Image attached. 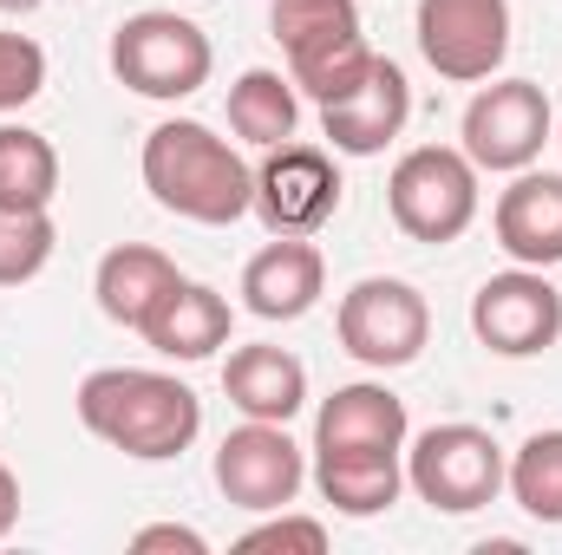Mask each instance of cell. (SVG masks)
Wrapping results in <instances>:
<instances>
[{"instance_id": "cell-10", "label": "cell", "mask_w": 562, "mask_h": 555, "mask_svg": "<svg viewBox=\"0 0 562 555\" xmlns=\"http://www.w3.org/2000/svg\"><path fill=\"white\" fill-rule=\"evenodd\" d=\"M471 333L497 360H537L562 340V287L550 269H504L471 294Z\"/></svg>"}, {"instance_id": "cell-29", "label": "cell", "mask_w": 562, "mask_h": 555, "mask_svg": "<svg viewBox=\"0 0 562 555\" xmlns=\"http://www.w3.org/2000/svg\"><path fill=\"white\" fill-rule=\"evenodd\" d=\"M40 0H0V13H33Z\"/></svg>"}, {"instance_id": "cell-17", "label": "cell", "mask_w": 562, "mask_h": 555, "mask_svg": "<svg viewBox=\"0 0 562 555\" xmlns=\"http://www.w3.org/2000/svg\"><path fill=\"white\" fill-rule=\"evenodd\" d=\"M229 327H236V314L210 281H177L157 301V314L144 320V340H150V353L190 366V360H210L216 347H229Z\"/></svg>"}, {"instance_id": "cell-28", "label": "cell", "mask_w": 562, "mask_h": 555, "mask_svg": "<svg viewBox=\"0 0 562 555\" xmlns=\"http://www.w3.org/2000/svg\"><path fill=\"white\" fill-rule=\"evenodd\" d=\"M13 523H20V477L0 464V543L13 536Z\"/></svg>"}, {"instance_id": "cell-13", "label": "cell", "mask_w": 562, "mask_h": 555, "mask_svg": "<svg viewBox=\"0 0 562 555\" xmlns=\"http://www.w3.org/2000/svg\"><path fill=\"white\" fill-rule=\"evenodd\" d=\"M406 118H413V86H406V72L386 53H373V66L360 72L353 92L321 105V132H327V144L340 157H380L406 132Z\"/></svg>"}, {"instance_id": "cell-9", "label": "cell", "mask_w": 562, "mask_h": 555, "mask_svg": "<svg viewBox=\"0 0 562 555\" xmlns=\"http://www.w3.org/2000/svg\"><path fill=\"white\" fill-rule=\"evenodd\" d=\"M419 53L451 86H484L510 59V0H419Z\"/></svg>"}, {"instance_id": "cell-2", "label": "cell", "mask_w": 562, "mask_h": 555, "mask_svg": "<svg viewBox=\"0 0 562 555\" xmlns=\"http://www.w3.org/2000/svg\"><path fill=\"white\" fill-rule=\"evenodd\" d=\"M79 424L92 438H105L112 451L138 457V464H164L183 457L203 431V399L150 366H99L79 380Z\"/></svg>"}, {"instance_id": "cell-30", "label": "cell", "mask_w": 562, "mask_h": 555, "mask_svg": "<svg viewBox=\"0 0 562 555\" xmlns=\"http://www.w3.org/2000/svg\"><path fill=\"white\" fill-rule=\"evenodd\" d=\"M557 144H562V138H557Z\"/></svg>"}, {"instance_id": "cell-1", "label": "cell", "mask_w": 562, "mask_h": 555, "mask_svg": "<svg viewBox=\"0 0 562 555\" xmlns=\"http://www.w3.org/2000/svg\"><path fill=\"white\" fill-rule=\"evenodd\" d=\"M138 170H144V190L157 196V209H170L183 223L229 229V223H243L256 209V170L203 118H164L144 138Z\"/></svg>"}, {"instance_id": "cell-27", "label": "cell", "mask_w": 562, "mask_h": 555, "mask_svg": "<svg viewBox=\"0 0 562 555\" xmlns=\"http://www.w3.org/2000/svg\"><path fill=\"white\" fill-rule=\"evenodd\" d=\"M132 550L150 555V550H177V555H203L210 543L196 536V530H183V523H150V530H138L132 536Z\"/></svg>"}, {"instance_id": "cell-24", "label": "cell", "mask_w": 562, "mask_h": 555, "mask_svg": "<svg viewBox=\"0 0 562 555\" xmlns=\"http://www.w3.org/2000/svg\"><path fill=\"white\" fill-rule=\"evenodd\" d=\"M53 216L46 209H0V287H20L53 262Z\"/></svg>"}, {"instance_id": "cell-19", "label": "cell", "mask_w": 562, "mask_h": 555, "mask_svg": "<svg viewBox=\"0 0 562 555\" xmlns=\"http://www.w3.org/2000/svg\"><path fill=\"white\" fill-rule=\"evenodd\" d=\"M177 281L183 275H177V262H170L164 249H150V242H119V249L99 256L92 294H99V314H105V320L144 333V320L157 314V301H164Z\"/></svg>"}, {"instance_id": "cell-26", "label": "cell", "mask_w": 562, "mask_h": 555, "mask_svg": "<svg viewBox=\"0 0 562 555\" xmlns=\"http://www.w3.org/2000/svg\"><path fill=\"white\" fill-rule=\"evenodd\" d=\"M243 555L256 550H294V555H327V523H314V517H276V523H256L243 543Z\"/></svg>"}, {"instance_id": "cell-25", "label": "cell", "mask_w": 562, "mask_h": 555, "mask_svg": "<svg viewBox=\"0 0 562 555\" xmlns=\"http://www.w3.org/2000/svg\"><path fill=\"white\" fill-rule=\"evenodd\" d=\"M40 86H46V46L0 26V118L20 112V105H33Z\"/></svg>"}, {"instance_id": "cell-5", "label": "cell", "mask_w": 562, "mask_h": 555, "mask_svg": "<svg viewBox=\"0 0 562 555\" xmlns=\"http://www.w3.org/2000/svg\"><path fill=\"white\" fill-rule=\"evenodd\" d=\"M386 209L400 223V236L413 242H458L477 223V163L451 144H419L393 163L386 177Z\"/></svg>"}, {"instance_id": "cell-20", "label": "cell", "mask_w": 562, "mask_h": 555, "mask_svg": "<svg viewBox=\"0 0 562 555\" xmlns=\"http://www.w3.org/2000/svg\"><path fill=\"white\" fill-rule=\"evenodd\" d=\"M314 484L353 523L386 517L406 490V451H314Z\"/></svg>"}, {"instance_id": "cell-16", "label": "cell", "mask_w": 562, "mask_h": 555, "mask_svg": "<svg viewBox=\"0 0 562 555\" xmlns=\"http://www.w3.org/2000/svg\"><path fill=\"white\" fill-rule=\"evenodd\" d=\"M406 399L373 386V380H353V386H334V399H321L314 418V451H406Z\"/></svg>"}, {"instance_id": "cell-11", "label": "cell", "mask_w": 562, "mask_h": 555, "mask_svg": "<svg viewBox=\"0 0 562 555\" xmlns=\"http://www.w3.org/2000/svg\"><path fill=\"white\" fill-rule=\"evenodd\" d=\"M307 484V457L301 444L288 438V424L269 418H243L223 444H216V490L236 503V510H256V517H276L301 497Z\"/></svg>"}, {"instance_id": "cell-23", "label": "cell", "mask_w": 562, "mask_h": 555, "mask_svg": "<svg viewBox=\"0 0 562 555\" xmlns=\"http://www.w3.org/2000/svg\"><path fill=\"white\" fill-rule=\"evenodd\" d=\"M504 490L517 497L524 517L562 523V431H530L504 471Z\"/></svg>"}, {"instance_id": "cell-7", "label": "cell", "mask_w": 562, "mask_h": 555, "mask_svg": "<svg viewBox=\"0 0 562 555\" xmlns=\"http://www.w3.org/2000/svg\"><path fill=\"white\" fill-rule=\"evenodd\" d=\"M334 333H340V347H347L360 366L400 373V366L419 360L425 340H431V307H425V294L413 287V281L367 275V281H353V287L340 294Z\"/></svg>"}, {"instance_id": "cell-12", "label": "cell", "mask_w": 562, "mask_h": 555, "mask_svg": "<svg viewBox=\"0 0 562 555\" xmlns=\"http://www.w3.org/2000/svg\"><path fill=\"white\" fill-rule=\"evenodd\" d=\"M340 209V170L321 144H276L256 170V216L269 236H314Z\"/></svg>"}, {"instance_id": "cell-15", "label": "cell", "mask_w": 562, "mask_h": 555, "mask_svg": "<svg viewBox=\"0 0 562 555\" xmlns=\"http://www.w3.org/2000/svg\"><path fill=\"white\" fill-rule=\"evenodd\" d=\"M321 294H327V262L307 236H276L243 269V307L256 320H301V314H314Z\"/></svg>"}, {"instance_id": "cell-21", "label": "cell", "mask_w": 562, "mask_h": 555, "mask_svg": "<svg viewBox=\"0 0 562 555\" xmlns=\"http://www.w3.org/2000/svg\"><path fill=\"white\" fill-rule=\"evenodd\" d=\"M294 125H301V92H294V79L256 66V72H243V79L229 86V132L243 144L276 150V144L294 138Z\"/></svg>"}, {"instance_id": "cell-3", "label": "cell", "mask_w": 562, "mask_h": 555, "mask_svg": "<svg viewBox=\"0 0 562 555\" xmlns=\"http://www.w3.org/2000/svg\"><path fill=\"white\" fill-rule=\"evenodd\" d=\"M269 33L288 53L294 92H307L314 105L353 92L360 72L373 66V46L360 33V0H269Z\"/></svg>"}, {"instance_id": "cell-6", "label": "cell", "mask_w": 562, "mask_h": 555, "mask_svg": "<svg viewBox=\"0 0 562 555\" xmlns=\"http://www.w3.org/2000/svg\"><path fill=\"white\" fill-rule=\"evenodd\" d=\"M504 471H510V457L484 424H431L406 451V484L445 517H471V510L497 503Z\"/></svg>"}, {"instance_id": "cell-18", "label": "cell", "mask_w": 562, "mask_h": 555, "mask_svg": "<svg viewBox=\"0 0 562 555\" xmlns=\"http://www.w3.org/2000/svg\"><path fill=\"white\" fill-rule=\"evenodd\" d=\"M223 393L243 418H269V424H288V418L307 406V366L288 353V347H236L223 360Z\"/></svg>"}, {"instance_id": "cell-4", "label": "cell", "mask_w": 562, "mask_h": 555, "mask_svg": "<svg viewBox=\"0 0 562 555\" xmlns=\"http://www.w3.org/2000/svg\"><path fill=\"white\" fill-rule=\"evenodd\" d=\"M210 33L170 7H150V13H132L119 33H112V72L119 86H132L138 99H157V105H177L190 92L210 86Z\"/></svg>"}, {"instance_id": "cell-8", "label": "cell", "mask_w": 562, "mask_h": 555, "mask_svg": "<svg viewBox=\"0 0 562 555\" xmlns=\"http://www.w3.org/2000/svg\"><path fill=\"white\" fill-rule=\"evenodd\" d=\"M458 150L477 163V170H497V177H517L543 157V144L557 138V112H550V92L530 86V79H497V86H477V99L464 105V125H458Z\"/></svg>"}, {"instance_id": "cell-22", "label": "cell", "mask_w": 562, "mask_h": 555, "mask_svg": "<svg viewBox=\"0 0 562 555\" xmlns=\"http://www.w3.org/2000/svg\"><path fill=\"white\" fill-rule=\"evenodd\" d=\"M59 150L33 125H0V209H53Z\"/></svg>"}, {"instance_id": "cell-14", "label": "cell", "mask_w": 562, "mask_h": 555, "mask_svg": "<svg viewBox=\"0 0 562 555\" xmlns=\"http://www.w3.org/2000/svg\"><path fill=\"white\" fill-rule=\"evenodd\" d=\"M491 229L517 269H562V177L557 170H517L491 209Z\"/></svg>"}]
</instances>
